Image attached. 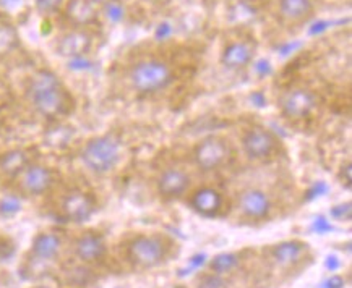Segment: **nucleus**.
Wrapping results in <instances>:
<instances>
[{
    "label": "nucleus",
    "mask_w": 352,
    "mask_h": 288,
    "mask_svg": "<svg viewBox=\"0 0 352 288\" xmlns=\"http://www.w3.org/2000/svg\"><path fill=\"white\" fill-rule=\"evenodd\" d=\"M28 97L33 109L47 120L60 119L69 114L70 97L60 80L49 70H39L28 84Z\"/></svg>",
    "instance_id": "nucleus-1"
},
{
    "label": "nucleus",
    "mask_w": 352,
    "mask_h": 288,
    "mask_svg": "<svg viewBox=\"0 0 352 288\" xmlns=\"http://www.w3.org/2000/svg\"><path fill=\"white\" fill-rule=\"evenodd\" d=\"M120 157L122 143L112 133L91 138L81 151V160L85 167L98 175L112 172L120 162Z\"/></svg>",
    "instance_id": "nucleus-2"
},
{
    "label": "nucleus",
    "mask_w": 352,
    "mask_h": 288,
    "mask_svg": "<svg viewBox=\"0 0 352 288\" xmlns=\"http://www.w3.org/2000/svg\"><path fill=\"white\" fill-rule=\"evenodd\" d=\"M129 76L133 89L142 94L160 93L174 81L170 67L161 60H155V58L135 64Z\"/></svg>",
    "instance_id": "nucleus-3"
},
{
    "label": "nucleus",
    "mask_w": 352,
    "mask_h": 288,
    "mask_svg": "<svg viewBox=\"0 0 352 288\" xmlns=\"http://www.w3.org/2000/svg\"><path fill=\"white\" fill-rule=\"evenodd\" d=\"M166 251L168 248L160 237L143 235L130 243L129 258L133 264L148 269L160 265L166 258Z\"/></svg>",
    "instance_id": "nucleus-4"
},
{
    "label": "nucleus",
    "mask_w": 352,
    "mask_h": 288,
    "mask_svg": "<svg viewBox=\"0 0 352 288\" xmlns=\"http://www.w3.org/2000/svg\"><path fill=\"white\" fill-rule=\"evenodd\" d=\"M229 157V146L223 138L219 136H208L201 139L195 146L193 151V159L198 169L203 172H213L218 170L221 165L228 160Z\"/></svg>",
    "instance_id": "nucleus-5"
},
{
    "label": "nucleus",
    "mask_w": 352,
    "mask_h": 288,
    "mask_svg": "<svg viewBox=\"0 0 352 288\" xmlns=\"http://www.w3.org/2000/svg\"><path fill=\"white\" fill-rule=\"evenodd\" d=\"M94 211H96V204H94L93 196L81 190H72L62 201V213L69 222H87L93 217Z\"/></svg>",
    "instance_id": "nucleus-6"
},
{
    "label": "nucleus",
    "mask_w": 352,
    "mask_h": 288,
    "mask_svg": "<svg viewBox=\"0 0 352 288\" xmlns=\"http://www.w3.org/2000/svg\"><path fill=\"white\" fill-rule=\"evenodd\" d=\"M276 138L272 132L268 130L261 128V127H255L243 134L242 139V146L245 154L254 160H260V159H266L270 157L276 149Z\"/></svg>",
    "instance_id": "nucleus-7"
},
{
    "label": "nucleus",
    "mask_w": 352,
    "mask_h": 288,
    "mask_svg": "<svg viewBox=\"0 0 352 288\" xmlns=\"http://www.w3.org/2000/svg\"><path fill=\"white\" fill-rule=\"evenodd\" d=\"M315 94L309 89L296 88L286 93L281 99V110L283 115L292 120L305 119L310 115V112L315 109Z\"/></svg>",
    "instance_id": "nucleus-8"
},
{
    "label": "nucleus",
    "mask_w": 352,
    "mask_h": 288,
    "mask_svg": "<svg viewBox=\"0 0 352 288\" xmlns=\"http://www.w3.org/2000/svg\"><path fill=\"white\" fill-rule=\"evenodd\" d=\"M54 184V173L49 167L39 164H30L20 173V188L25 195L39 196L51 190Z\"/></svg>",
    "instance_id": "nucleus-9"
},
{
    "label": "nucleus",
    "mask_w": 352,
    "mask_h": 288,
    "mask_svg": "<svg viewBox=\"0 0 352 288\" xmlns=\"http://www.w3.org/2000/svg\"><path fill=\"white\" fill-rule=\"evenodd\" d=\"M93 39L87 31L74 29L62 36L57 43V53L62 57L74 58L80 56H87L91 49Z\"/></svg>",
    "instance_id": "nucleus-10"
},
{
    "label": "nucleus",
    "mask_w": 352,
    "mask_h": 288,
    "mask_svg": "<svg viewBox=\"0 0 352 288\" xmlns=\"http://www.w3.org/2000/svg\"><path fill=\"white\" fill-rule=\"evenodd\" d=\"M190 184V177L180 169H166L157 178V190L160 195L173 200V197L182 196Z\"/></svg>",
    "instance_id": "nucleus-11"
},
{
    "label": "nucleus",
    "mask_w": 352,
    "mask_h": 288,
    "mask_svg": "<svg viewBox=\"0 0 352 288\" xmlns=\"http://www.w3.org/2000/svg\"><path fill=\"white\" fill-rule=\"evenodd\" d=\"M255 49L250 43L245 40H236V43L228 44L221 53V64L229 70H241L254 60Z\"/></svg>",
    "instance_id": "nucleus-12"
},
{
    "label": "nucleus",
    "mask_w": 352,
    "mask_h": 288,
    "mask_svg": "<svg viewBox=\"0 0 352 288\" xmlns=\"http://www.w3.org/2000/svg\"><path fill=\"white\" fill-rule=\"evenodd\" d=\"M75 253L85 263H94L106 254V243L99 233L88 232L81 235L75 243Z\"/></svg>",
    "instance_id": "nucleus-13"
},
{
    "label": "nucleus",
    "mask_w": 352,
    "mask_h": 288,
    "mask_svg": "<svg viewBox=\"0 0 352 288\" xmlns=\"http://www.w3.org/2000/svg\"><path fill=\"white\" fill-rule=\"evenodd\" d=\"M270 197L260 190H247L241 196V209L247 217L263 219L270 213Z\"/></svg>",
    "instance_id": "nucleus-14"
},
{
    "label": "nucleus",
    "mask_w": 352,
    "mask_h": 288,
    "mask_svg": "<svg viewBox=\"0 0 352 288\" xmlns=\"http://www.w3.org/2000/svg\"><path fill=\"white\" fill-rule=\"evenodd\" d=\"M67 18L76 26L93 25L98 20L96 3L91 0H69L65 8Z\"/></svg>",
    "instance_id": "nucleus-15"
},
{
    "label": "nucleus",
    "mask_w": 352,
    "mask_h": 288,
    "mask_svg": "<svg viewBox=\"0 0 352 288\" xmlns=\"http://www.w3.org/2000/svg\"><path fill=\"white\" fill-rule=\"evenodd\" d=\"M192 208L205 217H213L221 211L223 196L213 188H201L192 196Z\"/></svg>",
    "instance_id": "nucleus-16"
},
{
    "label": "nucleus",
    "mask_w": 352,
    "mask_h": 288,
    "mask_svg": "<svg viewBox=\"0 0 352 288\" xmlns=\"http://www.w3.org/2000/svg\"><path fill=\"white\" fill-rule=\"evenodd\" d=\"M30 164V154L25 149H12L0 156V170L8 177H18Z\"/></svg>",
    "instance_id": "nucleus-17"
},
{
    "label": "nucleus",
    "mask_w": 352,
    "mask_h": 288,
    "mask_svg": "<svg viewBox=\"0 0 352 288\" xmlns=\"http://www.w3.org/2000/svg\"><path fill=\"white\" fill-rule=\"evenodd\" d=\"M33 254L38 261H51L60 250V238L56 233H39L33 241Z\"/></svg>",
    "instance_id": "nucleus-18"
},
{
    "label": "nucleus",
    "mask_w": 352,
    "mask_h": 288,
    "mask_svg": "<svg viewBox=\"0 0 352 288\" xmlns=\"http://www.w3.org/2000/svg\"><path fill=\"white\" fill-rule=\"evenodd\" d=\"M279 10L287 21L300 23L312 15L314 5L310 0H279Z\"/></svg>",
    "instance_id": "nucleus-19"
},
{
    "label": "nucleus",
    "mask_w": 352,
    "mask_h": 288,
    "mask_svg": "<svg viewBox=\"0 0 352 288\" xmlns=\"http://www.w3.org/2000/svg\"><path fill=\"white\" fill-rule=\"evenodd\" d=\"M302 251H304V243L292 240L283 241L273 248V256L279 264H291L299 259Z\"/></svg>",
    "instance_id": "nucleus-20"
},
{
    "label": "nucleus",
    "mask_w": 352,
    "mask_h": 288,
    "mask_svg": "<svg viewBox=\"0 0 352 288\" xmlns=\"http://www.w3.org/2000/svg\"><path fill=\"white\" fill-rule=\"evenodd\" d=\"M20 44L16 29L8 23H0V56H7Z\"/></svg>",
    "instance_id": "nucleus-21"
},
{
    "label": "nucleus",
    "mask_w": 352,
    "mask_h": 288,
    "mask_svg": "<svg viewBox=\"0 0 352 288\" xmlns=\"http://www.w3.org/2000/svg\"><path fill=\"white\" fill-rule=\"evenodd\" d=\"M239 264V258L232 253H221L218 256H214L213 261H211L210 267L211 271H214L219 276H223L226 272H231L234 267Z\"/></svg>",
    "instance_id": "nucleus-22"
},
{
    "label": "nucleus",
    "mask_w": 352,
    "mask_h": 288,
    "mask_svg": "<svg viewBox=\"0 0 352 288\" xmlns=\"http://www.w3.org/2000/svg\"><path fill=\"white\" fill-rule=\"evenodd\" d=\"M104 15L112 23H119V21L124 20L125 15L124 5H122L119 0H109V2L104 3Z\"/></svg>",
    "instance_id": "nucleus-23"
},
{
    "label": "nucleus",
    "mask_w": 352,
    "mask_h": 288,
    "mask_svg": "<svg viewBox=\"0 0 352 288\" xmlns=\"http://www.w3.org/2000/svg\"><path fill=\"white\" fill-rule=\"evenodd\" d=\"M21 209V202L16 196H6L0 200V214L2 215H15L16 213H20Z\"/></svg>",
    "instance_id": "nucleus-24"
},
{
    "label": "nucleus",
    "mask_w": 352,
    "mask_h": 288,
    "mask_svg": "<svg viewBox=\"0 0 352 288\" xmlns=\"http://www.w3.org/2000/svg\"><path fill=\"white\" fill-rule=\"evenodd\" d=\"M62 3H64V0H36V7L43 15H52V13L58 12Z\"/></svg>",
    "instance_id": "nucleus-25"
},
{
    "label": "nucleus",
    "mask_w": 352,
    "mask_h": 288,
    "mask_svg": "<svg viewBox=\"0 0 352 288\" xmlns=\"http://www.w3.org/2000/svg\"><path fill=\"white\" fill-rule=\"evenodd\" d=\"M93 62L89 60L87 56H80V57H74L69 58V69L75 70V71H85V70H91Z\"/></svg>",
    "instance_id": "nucleus-26"
},
{
    "label": "nucleus",
    "mask_w": 352,
    "mask_h": 288,
    "mask_svg": "<svg viewBox=\"0 0 352 288\" xmlns=\"http://www.w3.org/2000/svg\"><path fill=\"white\" fill-rule=\"evenodd\" d=\"M200 288H226V282L219 274H210L200 280Z\"/></svg>",
    "instance_id": "nucleus-27"
},
{
    "label": "nucleus",
    "mask_w": 352,
    "mask_h": 288,
    "mask_svg": "<svg viewBox=\"0 0 352 288\" xmlns=\"http://www.w3.org/2000/svg\"><path fill=\"white\" fill-rule=\"evenodd\" d=\"M331 217L336 220H349L351 219V204L346 202V204H340L335 206L331 209Z\"/></svg>",
    "instance_id": "nucleus-28"
},
{
    "label": "nucleus",
    "mask_w": 352,
    "mask_h": 288,
    "mask_svg": "<svg viewBox=\"0 0 352 288\" xmlns=\"http://www.w3.org/2000/svg\"><path fill=\"white\" fill-rule=\"evenodd\" d=\"M314 232H317L318 235H327V233L333 232V225L328 222L324 217H318L317 220L314 222Z\"/></svg>",
    "instance_id": "nucleus-29"
},
{
    "label": "nucleus",
    "mask_w": 352,
    "mask_h": 288,
    "mask_svg": "<svg viewBox=\"0 0 352 288\" xmlns=\"http://www.w3.org/2000/svg\"><path fill=\"white\" fill-rule=\"evenodd\" d=\"M327 191H328L327 183H324V182L315 183L314 187L309 190V193H307V200H315V197H320V196L327 195Z\"/></svg>",
    "instance_id": "nucleus-30"
},
{
    "label": "nucleus",
    "mask_w": 352,
    "mask_h": 288,
    "mask_svg": "<svg viewBox=\"0 0 352 288\" xmlns=\"http://www.w3.org/2000/svg\"><path fill=\"white\" fill-rule=\"evenodd\" d=\"M205 259H206L205 254H197V256H193V258L190 259V267H187V269H185V271H180V276H184L185 272L193 271V269L201 267V265L205 264Z\"/></svg>",
    "instance_id": "nucleus-31"
},
{
    "label": "nucleus",
    "mask_w": 352,
    "mask_h": 288,
    "mask_svg": "<svg viewBox=\"0 0 352 288\" xmlns=\"http://www.w3.org/2000/svg\"><path fill=\"white\" fill-rule=\"evenodd\" d=\"M323 288H342L344 287V278L340 276H333L329 277L328 280L323 282Z\"/></svg>",
    "instance_id": "nucleus-32"
},
{
    "label": "nucleus",
    "mask_w": 352,
    "mask_h": 288,
    "mask_svg": "<svg viewBox=\"0 0 352 288\" xmlns=\"http://www.w3.org/2000/svg\"><path fill=\"white\" fill-rule=\"evenodd\" d=\"M340 265H341V263H340V259L336 258V256H328V258H327V269H328V271L335 272V271H338V269H340Z\"/></svg>",
    "instance_id": "nucleus-33"
},
{
    "label": "nucleus",
    "mask_w": 352,
    "mask_h": 288,
    "mask_svg": "<svg viewBox=\"0 0 352 288\" xmlns=\"http://www.w3.org/2000/svg\"><path fill=\"white\" fill-rule=\"evenodd\" d=\"M252 102H254V106H256V107H265L266 106V99L261 93L252 94Z\"/></svg>",
    "instance_id": "nucleus-34"
},
{
    "label": "nucleus",
    "mask_w": 352,
    "mask_h": 288,
    "mask_svg": "<svg viewBox=\"0 0 352 288\" xmlns=\"http://www.w3.org/2000/svg\"><path fill=\"white\" fill-rule=\"evenodd\" d=\"M93 3H106V2H109V0H91Z\"/></svg>",
    "instance_id": "nucleus-35"
},
{
    "label": "nucleus",
    "mask_w": 352,
    "mask_h": 288,
    "mask_svg": "<svg viewBox=\"0 0 352 288\" xmlns=\"http://www.w3.org/2000/svg\"><path fill=\"white\" fill-rule=\"evenodd\" d=\"M36 288H49V287H44V285H39V287H36Z\"/></svg>",
    "instance_id": "nucleus-36"
}]
</instances>
